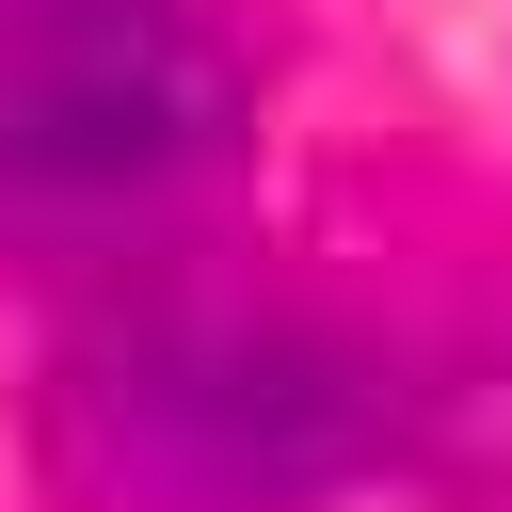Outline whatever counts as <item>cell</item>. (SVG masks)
<instances>
[{
  "label": "cell",
  "instance_id": "cell-1",
  "mask_svg": "<svg viewBox=\"0 0 512 512\" xmlns=\"http://www.w3.org/2000/svg\"><path fill=\"white\" fill-rule=\"evenodd\" d=\"M16 448L64 512H320L400 448V384L272 304H112L32 368Z\"/></svg>",
  "mask_w": 512,
  "mask_h": 512
},
{
  "label": "cell",
  "instance_id": "cell-2",
  "mask_svg": "<svg viewBox=\"0 0 512 512\" xmlns=\"http://www.w3.org/2000/svg\"><path fill=\"white\" fill-rule=\"evenodd\" d=\"M240 160V80L192 0L0 32V240H144Z\"/></svg>",
  "mask_w": 512,
  "mask_h": 512
},
{
  "label": "cell",
  "instance_id": "cell-3",
  "mask_svg": "<svg viewBox=\"0 0 512 512\" xmlns=\"http://www.w3.org/2000/svg\"><path fill=\"white\" fill-rule=\"evenodd\" d=\"M400 448H432L480 512H512V336H480L448 384H416L400 400Z\"/></svg>",
  "mask_w": 512,
  "mask_h": 512
},
{
  "label": "cell",
  "instance_id": "cell-4",
  "mask_svg": "<svg viewBox=\"0 0 512 512\" xmlns=\"http://www.w3.org/2000/svg\"><path fill=\"white\" fill-rule=\"evenodd\" d=\"M48 16H96V0H0V32H48Z\"/></svg>",
  "mask_w": 512,
  "mask_h": 512
}]
</instances>
